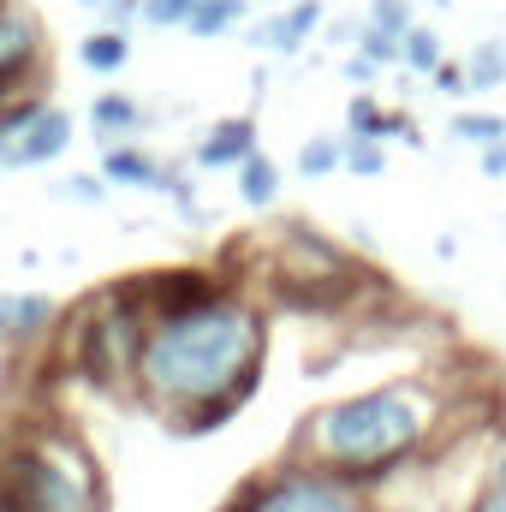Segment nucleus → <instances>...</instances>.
<instances>
[{"mask_svg":"<svg viewBox=\"0 0 506 512\" xmlns=\"http://www.w3.org/2000/svg\"><path fill=\"white\" fill-rule=\"evenodd\" d=\"M381 167H387V143H376V137H346V173L376 179Z\"/></svg>","mask_w":506,"mask_h":512,"instance_id":"nucleus-25","label":"nucleus"},{"mask_svg":"<svg viewBox=\"0 0 506 512\" xmlns=\"http://www.w3.org/2000/svg\"><path fill=\"white\" fill-rule=\"evenodd\" d=\"M376 72H381V66H370L364 54H352V60H346V78H352V84H370Z\"/></svg>","mask_w":506,"mask_h":512,"instance_id":"nucleus-31","label":"nucleus"},{"mask_svg":"<svg viewBox=\"0 0 506 512\" xmlns=\"http://www.w3.org/2000/svg\"><path fill=\"white\" fill-rule=\"evenodd\" d=\"M54 197H60V203H84V209H96V203H108V179H102V173H72V179L54 185Z\"/></svg>","mask_w":506,"mask_h":512,"instance_id":"nucleus-24","label":"nucleus"},{"mask_svg":"<svg viewBox=\"0 0 506 512\" xmlns=\"http://www.w3.org/2000/svg\"><path fill=\"white\" fill-rule=\"evenodd\" d=\"M435 6H447V0H435Z\"/></svg>","mask_w":506,"mask_h":512,"instance_id":"nucleus-35","label":"nucleus"},{"mask_svg":"<svg viewBox=\"0 0 506 512\" xmlns=\"http://www.w3.org/2000/svg\"><path fill=\"white\" fill-rule=\"evenodd\" d=\"M197 12V0H143V24H161V30H185Z\"/></svg>","mask_w":506,"mask_h":512,"instance_id":"nucleus-27","label":"nucleus"},{"mask_svg":"<svg viewBox=\"0 0 506 512\" xmlns=\"http://www.w3.org/2000/svg\"><path fill=\"white\" fill-rule=\"evenodd\" d=\"M102 179H108V185H120V191H161L167 161H161V155H149L137 137H131V143H108V149H102Z\"/></svg>","mask_w":506,"mask_h":512,"instance_id":"nucleus-13","label":"nucleus"},{"mask_svg":"<svg viewBox=\"0 0 506 512\" xmlns=\"http://www.w3.org/2000/svg\"><path fill=\"white\" fill-rule=\"evenodd\" d=\"M245 12H251V0H197V12H191V36H227V30H239L245 24Z\"/></svg>","mask_w":506,"mask_h":512,"instance_id":"nucleus-20","label":"nucleus"},{"mask_svg":"<svg viewBox=\"0 0 506 512\" xmlns=\"http://www.w3.org/2000/svg\"><path fill=\"white\" fill-rule=\"evenodd\" d=\"M346 137H376V143H387V137H405L411 149H423V131H417V120L411 114H399V108H381L376 96H352L346 102Z\"/></svg>","mask_w":506,"mask_h":512,"instance_id":"nucleus-14","label":"nucleus"},{"mask_svg":"<svg viewBox=\"0 0 506 512\" xmlns=\"http://www.w3.org/2000/svg\"><path fill=\"white\" fill-rule=\"evenodd\" d=\"M453 143H471L477 155H483V149H501L506 143V114H477V108L453 114Z\"/></svg>","mask_w":506,"mask_h":512,"instance_id":"nucleus-21","label":"nucleus"},{"mask_svg":"<svg viewBox=\"0 0 506 512\" xmlns=\"http://www.w3.org/2000/svg\"><path fill=\"white\" fill-rule=\"evenodd\" d=\"M60 304L48 292H0V346L18 352V346H36L48 328H54Z\"/></svg>","mask_w":506,"mask_h":512,"instance_id":"nucleus-12","label":"nucleus"},{"mask_svg":"<svg viewBox=\"0 0 506 512\" xmlns=\"http://www.w3.org/2000/svg\"><path fill=\"white\" fill-rule=\"evenodd\" d=\"M78 6H102V0H78Z\"/></svg>","mask_w":506,"mask_h":512,"instance_id":"nucleus-34","label":"nucleus"},{"mask_svg":"<svg viewBox=\"0 0 506 512\" xmlns=\"http://www.w3.org/2000/svg\"><path fill=\"white\" fill-rule=\"evenodd\" d=\"M72 149V114L54 108L48 96H18L0 108V173H30L48 167Z\"/></svg>","mask_w":506,"mask_h":512,"instance_id":"nucleus-6","label":"nucleus"},{"mask_svg":"<svg viewBox=\"0 0 506 512\" xmlns=\"http://www.w3.org/2000/svg\"><path fill=\"white\" fill-rule=\"evenodd\" d=\"M465 512H506V489H501V483H489V477H483V489L471 495V507H465Z\"/></svg>","mask_w":506,"mask_h":512,"instance_id":"nucleus-30","label":"nucleus"},{"mask_svg":"<svg viewBox=\"0 0 506 512\" xmlns=\"http://www.w3.org/2000/svg\"><path fill=\"white\" fill-rule=\"evenodd\" d=\"M256 155V120L251 114H227V120H215V126L197 137V149H191V161L203 167V173H221V167H245Z\"/></svg>","mask_w":506,"mask_h":512,"instance_id":"nucleus-11","label":"nucleus"},{"mask_svg":"<svg viewBox=\"0 0 506 512\" xmlns=\"http://www.w3.org/2000/svg\"><path fill=\"white\" fill-rule=\"evenodd\" d=\"M322 18H328L322 0H286V6H274V12L256 24L251 42L262 48V54H274V60H292V54L322 30Z\"/></svg>","mask_w":506,"mask_h":512,"instance_id":"nucleus-10","label":"nucleus"},{"mask_svg":"<svg viewBox=\"0 0 506 512\" xmlns=\"http://www.w3.org/2000/svg\"><path fill=\"white\" fill-rule=\"evenodd\" d=\"M465 78H471V96L501 90V84H506V42H501V36H489V42H477V48H471Z\"/></svg>","mask_w":506,"mask_h":512,"instance_id":"nucleus-18","label":"nucleus"},{"mask_svg":"<svg viewBox=\"0 0 506 512\" xmlns=\"http://www.w3.org/2000/svg\"><path fill=\"white\" fill-rule=\"evenodd\" d=\"M346 167V137H310L304 149H298V173L304 179H328V173H340Z\"/></svg>","mask_w":506,"mask_h":512,"instance_id":"nucleus-22","label":"nucleus"},{"mask_svg":"<svg viewBox=\"0 0 506 512\" xmlns=\"http://www.w3.org/2000/svg\"><path fill=\"white\" fill-rule=\"evenodd\" d=\"M376 30H387V36H399L405 42V30L417 24V12H411V0H370V12H364Z\"/></svg>","mask_w":506,"mask_h":512,"instance_id":"nucleus-26","label":"nucleus"},{"mask_svg":"<svg viewBox=\"0 0 506 512\" xmlns=\"http://www.w3.org/2000/svg\"><path fill=\"white\" fill-rule=\"evenodd\" d=\"M429 78L441 84V96H471V78H465V60H441V66H435Z\"/></svg>","mask_w":506,"mask_h":512,"instance_id":"nucleus-29","label":"nucleus"},{"mask_svg":"<svg viewBox=\"0 0 506 512\" xmlns=\"http://www.w3.org/2000/svg\"><path fill=\"white\" fill-rule=\"evenodd\" d=\"M280 274L286 280H334V286H352L358 280V262L340 251L328 233H316V227H304V221H292L286 233H280Z\"/></svg>","mask_w":506,"mask_h":512,"instance_id":"nucleus-8","label":"nucleus"},{"mask_svg":"<svg viewBox=\"0 0 506 512\" xmlns=\"http://www.w3.org/2000/svg\"><path fill=\"white\" fill-rule=\"evenodd\" d=\"M96 12H102V24H108V30H131V24L143 18V0H102Z\"/></svg>","mask_w":506,"mask_h":512,"instance_id":"nucleus-28","label":"nucleus"},{"mask_svg":"<svg viewBox=\"0 0 506 512\" xmlns=\"http://www.w3.org/2000/svg\"><path fill=\"white\" fill-rule=\"evenodd\" d=\"M0 512H108V477L84 435L30 423L0 447Z\"/></svg>","mask_w":506,"mask_h":512,"instance_id":"nucleus-3","label":"nucleus"},{"mask_svg":"<svg viewBox=\"0 0 506 512\" xmlns=\"http://www.w3.org/2000/svg\"><path fill=\"white\" fill-rule=\"evenodd\" d=\"M274 197H280V167L256 149L251 161L239 167V203H251V209H274Z\"/></svg>","mask_w":506,"mask_h":512,"instance_id":"nucleus-17","label":"nucleus"},{"mask_svg":"<svg viewBox=\"0 0 506 512\" xmlns=\"http://www.w3.org/2000/svg\"><path fill=\"white\" fill-rule=\"evenodd\" d=\"M262 364H268V316L227 286L209 304L149 322L131 393L173 429L209 435L227 429L256 399Z\"/></svg>","mask_w":506,"mask_h":512,"instance_id":"nucleus-1","label":"nucleus"},{"mask_svg":"<svg viewBox=\"0 0 506 512\" xmlns=\"http://www.w3.org/2000/svg\"><path fill=\"white\" fill-rule=\"evenodd\" d=\"M447 417H453V387L441 376H429V370L393 376V382L310 411L292 435V459H310L358 489H376L441 441Z\"/></svg>","mask_w":506,"mask_h":512,"instance_id":"nucleus-2","label":"nucleus"},{"mask_svg":"<svg viewBox=\"0 0 506 512\" xmlns=\"http://www.w3.org/2000/svg\"><path fill=\"white\" fill-rule=\"evenodd\" d=\"M90 131L102 137V149H108V143H131V137L143 131V108L131 102L126 90H102V96L90 102Z\"/></svg>","mask_w":506,"mask_h":512,"instance_id":"nucleus-15","label":"nucleus"},{"mask_svg":"<svg viewBox=\"0 0 506 512\" xmlns=\"http://www.w3.org/2000/svg\"><path fill=\"white\" fill-rule=\"evenodd\" d=\"M441 60H447L441 36H435L429 24H411V30H405V42H399V66H405V72H417V78H429Z\"/></svg>","mask_w":506,"mask_h":512,"instance_id":"nucleus-19","label":"nucleus"},{"mask_svg":"<svg viewBox=\"0 0 506 512\" xmlns=\"http://www.w3.org/2000/svg\"><path fill=\"white\" fill-rule=\"evenodd\" d=\"M489 483H501L506 489V447H495V459H489Z\"/></svg>","mask_w":506,"mask_h":512,"instance_id":"nucleus-33","label":"nucleus"},{"mask_svg":"<svg viewBox=\"0 0 506 512\" xmlns=\"http://www.w3.org/2000/svg\"><path fill=\"white\" fill-rule=\"evenodd\" d=\"M48 78V30L30 6L0 0V108L24 96V84Z\"/></svg>","mask_w":506,"mask_h":512,"instance_id":"nucleus-7","label":"nucleus"},{"mask_svg":"<svg viewBox=\"0 0 506 512\" xmlns=\"http://www.w3.org/2000/svg\"><path fill=\"white\" fill-rule=\"evenodd\" d=\"M352 48H358L370 66H399V36L376 30L370 18H364V24H352Z\"/></svg>","mask_w":506,"mask_h":512,"instance_id":"nucleus-23","label":"nucleus"},{"mask_svg":"<svg viewBox=\"0 0 506 512\" xmlns=\"http://www.w3.org/2000/svg\"><path fill=\"white\" fill-rule=\"evenodd\" d=\"M137 286H143L149 316H173V310H191V304H209L215 292H227V280L209 268H161V274H143Z\"/></svg>","mask_w":506,"mask_h":512,"instance_id":"nucleus-9","label":"nucleus"},{"mask_svg":"<svg viewBox=\"0 0 506 512\" xmlns=\"http://www.w3.org/2000/svg\"><path fill=\"white\" fill-rule=\"evenodd\" d=\"M215 512H376V501H370V489L286 453L274 471L245 477Z\"/></svg>","mask_w":506,"mask_h":512,"instance_id":"nucleus-5","label":"nucleus"},{"mask_svg":"<svg viewBox=\"0 0 506 512\" xmlns=\"http://www.w3.org/2000/svg\"><path fill=\"white\" fill-rule=\"evenodd\" d=\"M78 60H84V72H96V78H114V72H126L131 66V30H90L84 42H78Z\"/></svg>","mask_w":506,"mask_h":512,"instance_id":"nucleus-16","label":"nucleus"},{"mask_svg":"<svg viewBox=\"0 0 506 512\" xmlns=\"http://www.w3.org/2000/svg\"><path fill=\"white\" fill-rule=\"evenodd\" d=\"M483 173H489V179H506V143L501 149H483Z\"/></svg>","mask_w":506,"mask_h":512,"instance_id":"nucleus-32","label":"nucleus"},{"mask_svg":"<svg viewBox=\"0 0 506 512\" xmlns=\"http://www.w3.org/2000/svg\"><path fill=\"white\" fill-rule=\"evenodd\" d=\"M149 304H143V286H108L72 328L66 340V358L84 382L96 387H131L137 382V358H143V340H149Z\"/></svg>","mask_w":506,"mask_h":512,"instance_id":"nucleus-4","label":"nucleus"}]
</instances>
